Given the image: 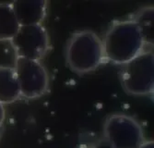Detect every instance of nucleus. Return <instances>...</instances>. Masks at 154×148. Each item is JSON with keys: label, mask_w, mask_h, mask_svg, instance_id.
Segmentation results:
<instances>
[{"label": "nucleus", "mask_w": 154, "mask_h": 148, "mask_svg": "<svg viewBox=\"0 0 154 148\" xmlns=\"http://www.w3.org/2000/svg\"><path fill=\"white\" fill-rule=\"evenodd\" d=\"M102 43L104 58L116 65L127 64L146 47L143 34L133 20L113 22Z\"/></svg>", "instance_id": "f257e3e1"}, {"label": "nucleus", "mask_w": 154, "mask_h": 148, "mask_svg": "<svg viewBox=\"0 0 154 148\" xmlns=\"http://www.w3.org/2000/svg\"><path fill=\"white\" fill-rule=\"evenodd\" d=\"M65 56L67 66L74 72L90 73L104 59L102 39L89 30L75 33L66 44Z\"/></svg>", "instance_id": "f03ea898"}, {"label": "nucleus", "mask_w": 154, "mask_h": 148, "mask_svg": "<svg viewBox=\"0 0 154 148\" xmlns=\"http://www.w3.org/2000/svg\"><path fill=\"white\" fill-rule=\"evenodd\" d=\"M123 66L120 80L125 92L135 96L152 95L154 89V55L152 50H144Z\"/></svg>", "instance_id": "7ed1b4c3"}, {"label": "nucleus", "mask_w": 154, "mask_h": 148, "mask_svg": "<svg viewBox=\"0 0 154 148\" xmlns=\"http://www.w3.org/2000/svg\"><path fill=\"white\" fill-rule=\"evenodd\" d=\"M104 140L113 148H138L146 140L137 120L127 114H112L103 124Z\"/></svg>", "instance_id": "20e7f679"}, {"label": "nucleus", "mask_w": 154, "mask_h": 148, "mask_svg": "<svg viewBox=\"0 0 154 148\" xmlns=\"http://www.w3.org/2000/svg\"><path fill=\"white\" fill-rule=\"evenodd\" d=\"M13 69L17 76L21 96L35 99L45 95L49 88V75L41 61L16 58Z\"/></svg>", "instance_id": "39448f33"}, {"label": "nucleus", "mask_w": 154, "mask_h": 148, "mask_svg": "<svg viewBox=\"0 0 154 148\" xmlns=\"http://www.w3.org/2000/svg\"><path fill=\"white\" fill-rule=\"evenodd\" d=\"M10 43L16 58L39 61L45 58L50 48L48 32L42 24L20 26Z\"/></svg>", "instance_id": "423d86ee"}, {"label": "nucleus", "mask_w": 154, "mask_h": 148, "mask_svg": "<svg viewBox=\"0 0 154 148\" xmlns=\"http://www.w3.org/2000/svg\"><path fill=\"white\" fill-rule=\"evenodd\" d=\"M11 5L20 26L42 24L47 15L48 2L45 0L15 1Z\"/></svg>", "instance_id": "0eeeda50"}, {"label": "nucleus", "mask_w": 154, "mask_h": 148, "mask_svg": "<svg viewBox=\"0 0 154 148\" xmlns=\"http://www.w3.org/2000/svg\"><path fill=\"white\" fill-rule=\"evenodd\" d=\"M20 96V85L13 67L0 65V103L11 104Z\"/></svg>", "instance_id": "6e6552de"}, {"label": "nucleus", "mask_w": 154, "mask_h": 148, "mask_svg": "<svg viewBox=\"0 0 154 148\" xmlns=\"http://www.w3.org/2000/svg\"><path fill=\"white\" fill-rule=\"evenodd\" d=\"M20 27L11 3H0V41H10Z\"/></svg>", "instance_id": "1a4fd4ad"}, {"label": "nucleus", "mask_w": 154, "mask_h": 148, "mask_svg": "<svg viewBox=\"0 0 154 148\" xmlns=\"http://www.w3.org/2000/svg\"><path fill=\"white\" fill-rule=\"evenodd\" d=\"M140 29L146 46L153 45V7H146L139 9L132 19Z\"/></svg>", "instance_id": "9d476101"}, {"label": "nucleus", "mask_w": 154, "mask_h": 148, "mask_svg": "<svg viewBox=\"0 0 154 148\" xmlns=\"http://www.w3.org/2000/svg\"><path fill=\"white\" fill-rule=\"evenodd\" d=\"M88 148H113L108 142H106L104 139L101 140L99 142H97L93 144H91V146H89Z\"/></svg>", "instance_id": "9b49d317"}, {"label": "nucleus", "mask_w": 154, "mask_h": 148, "mask_svg": "<svg viewBox=\"0 0 154 148\" xmlns=\"http://www.w3.org/2000/svg\"><path fill=\"white\" fill-rule=\"evenodd\" d=\"M6 119V110L3 104L0 103V127H3V124Z\"/></svg>", "instance_id": "f8f14e48"}, {"label": "nucleus", "mask_w": 154, "mask_h": 148, "mask_svg": "<svg viewBox=\"0 0 154 148\" xmlns=\"http://www.w3.org/2000/svg\"><path fill=\"white\" fill-rule=\"evenodd\" d=\"M138 148H154L153 141H145Z\"/></svg>", "instance_id": "ddd939ff"}, {"label": "nucleus", "mask_w": 154, "mask_h": 148, "mask_svg": "<svg viewBox=\"0 0 154 148\" xmlns=\"http://www.w3.org/2000/svg\"><path fill=\"white\" fill-rule=\"evenodd\" d=\"M2 134H3V127H0V139L2 137Z\"/></svg>", "instance_id": "4468645a"}]
</instances>
